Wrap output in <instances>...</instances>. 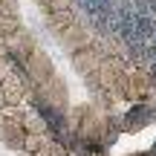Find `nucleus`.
Returning <instances> with one entry per match:
<instances>
[{
	"instance_id": "1",
	"label": "nucleus",
	"mask_w": 156,
	"mask_h": 156,
	"mask_svg": "<svg viewBox=\"0 0 156 156\" xmlns=\"http://www.w3.org/2000/svg\"><path fill=\"white\" fill-rule=\"evenodd\" d=\"M6 75V69H3V61H0V78H3Z\"/></svg>"
}]
</instances>
